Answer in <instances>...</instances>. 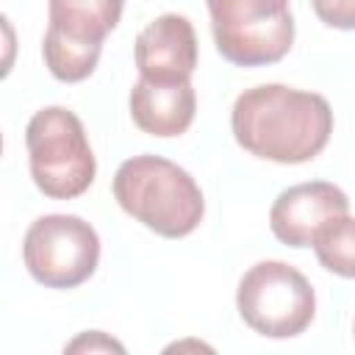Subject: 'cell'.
<instances>
[{"label":"cell","mask_w":355,"mask_h":355,"mask_svg":"<svg viewBox=\"0 0 355 355\" xmlns=\"http://www.w3.org/2000/svg\"><path fill=\"white\" fill-rule=\"evenodd\" d=\"M239 147L275 164H305L316 158L333 133V108L316 92L283 83L244 89L230 111Z\"/></svg>","instance_id":"cell-1"},{"label":"cell","mask_w":355,"mask_h":355,"mask_svg":"<svg viewBox=\"0 0 355 355\" xmlns=\"http://www.w3.org/2000/svg\"><path fill=\"white\" fill-rule=\"evenodd\" d=\"M111 189L125 214L164 239L194 233L205 216L197 180L161 155H133L122 161Z\"/></svg>","instance_id":"cell-2"},{"label":"cell","mask_w":355,"mask_h":355,"mask_svg":"<svg viewBox=\"0 0 355 355\" xmlns=\"http://www.w3.org/2000/svg\"><path fill=\"white\" fill-rule=\"evenodd\" d=\"M28 166L36 189L50 200L80 197L97 175V161L86 128L64 105L36 111L25 128Z\"/></svg>","instance_id":"cell-3"},{"label":"cell","mask_w":355,"mask_h":355,"mask_svg":"<svg viewBox=\"0 0 355 355\" xmlns=\"http://www.w3.org/2000/svg\"><path fill=\"white\" fill-rule=\"evenodd\" d=\"M239 316L266 338H294L316 316V294L308 277L283 261H258L236 291Z\"/></svg>","instance_id":"cell-4"},{"label":"cell","mask_w":355,"mask_h":355,"mask_svg":"<svg viewBox=\"0 0 355 355\" xmlns=\"http://www.w3.org/2000/svg\"><path fill=\"white\" fill-rule=\"evenodd\" d=\"M291 0H205L216 50L236 67H266L294 44Z\"/></svg>","instance_id":"cell-5"},{"label":"cell","mask_w":355,"mask_h":355,"mask_svg":"<svg viewBox=\"0 0 355 355\" xmlns=\"http://www.w3.org/2000/svg\"><path fill=\"white\" fill-rule=\"evenodd\" d=\"M22 261L31 277L47 288H75L100 263L97 230L75 214H44L25 230Z\"/></svg>","instance_id":"cell-6"},{"label":"cell","mask_w":355,"mask_h":355,"mask_svg":"<svg viewBox=\"0 0 355 355\" xmlns=\"http://www.w3.org/2000/svg\"><path fill=\"white\" fill-rule=\"evenodd\" d=\"M349 211V197L327 180H308L277 194L269 211L272 233L288 247H311L316 233Z\"/></svg>","instance_id":"cell-7"},{"label":"cell","mask_w":355,"mask_h":355,"mask_svg":"<svg viewBox=\"0 0 355 355\" xmlns=\"http://www.w3.org/2000/svg\"><path fill=\"white\" fill-rule=\"evenodd\" d=\"M139 78L153 83H180L191 80L197 67V33L183 14L155 17L139 36L133 47Z\"/></svg>","instance_id":"cell-8"},{"label":"cell","mask_w":355,"mask_h":355,"mask_svg":"<svg viewBox=\"0 0 355 355\" xmlns=\"http://www.w3.org/2000/svg\"><path fill=\"white\" fill-rule=\"evenodd\" d=\"M128 103L136 128L158 139H172L186 133L197 114V92L191 80L153 83L139 78L130 89Z\"/></svg>","instance_id":"cell-9"},{"label":"cell","mask_w":355,"mask_h":355,"mask_svg":"<svg viewBox=\"0 0 355 355\" xmlns=\"http://www.w3.org/2000/svg\"><path fill=\"white\" fill-rule=\"evenodd\" d=\"M122 8L125 0H50L44 36L103 50V39L119 25Z\"/></svg>","instance_id":"cell-10"},{"label":"cell","mask_w":355,"mask_h":355,"mask_svg":"<svg viewBox=\"0 0 355 355\" xmlns=\"http://www.w3.org/2000/svg\"><path fill=\"white\" fill-rule=\"evenodd\" d=\"M311 247L327 272L338 277H355V216L344 214L327 222Z\"/></svg>","instance_id":"cell-11"},{"label":"cell","mask_w":355,"mask_h":355,"mask_svg":"<svg viewBox=\"0 0 355 355\" xmlns=\"http://www.w3.org/2000/svg\"><path fill=\"white\" fill-rule=\"evenodd\" d=\"M313 14L338 31H355V0H311Z\"/></svg>","instance_id":"cell-12"},{"label":"cell","mask_w":355,"mask_h":355,"mask_svg":"<svg viewBox=\"0 0 355 355\" xmlns=\"http://www.w3.org/2000/svg\"><path fill=\"white\" fill-rule=\"evenodd\" d=\"M83 349H89V352H94V349H105V352H125V347L122 344H116L114 338H108V336H103L100 330H92V333H83L80 338H75L72 344H67V352H83Z\"/></svg>","instance_id":"cell-13"},{"label":"cell","mask_w":355,"mask_h":355,"mask_svg":"<svg viewBox=\"0 0 355 355\" xmlns=\"http://www.w3.org/2000/svg\"><path fill=\"white\" fill-rule=\"evenodd\" d=\"M352 333H355V324H352Z\"/></svg>","instance_id":"cell-14"}]
</instances>
